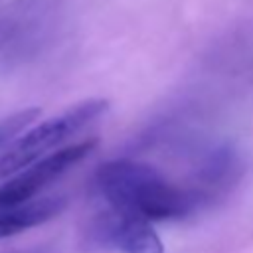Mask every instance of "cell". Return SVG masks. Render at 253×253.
I'll return each instance as SVG.
<instances>
[{"label":"cell","mask_w":253,"mask_h":253,"mask_svg":"<svg viewBox=\"0 0 253 253\" xmlns=\"http://www.w3.org/2000/svg\"><path fill=\"white\" fill-rule=\"evenodd\" d=\"M97 186L111 208L146 221L178 219L196 208V196L170 184L158 170L130 158L99 166Z\"/></svg>","instance_id":"cell-1"},{"label":"cell","mask_w":253,"mask_h":253,"mask_svg":"<svg viewBox=\"0 0 253 253\" xmlns=\"http://www.w3.org/2000/svg\"><path fill=\"white\" fill-rule=\"evenodd\" d=\"M107 111V99H85L30 128L10 146L0 150V182L49 156L51 150L55 152L57 146H61L67 138L77 134L81 128H85L99 117H103Z\"/></svg>","instance_id":"cell-2"},{"label":"cell","mask_w":253,"mask_h":253,"mask_svg":"<svg viewBox=\"0 0 253 253\" xmlns=\"http://www.w3.org/2000/svg\"><path fill=\"white\" fill-rule=\"evenodd\" d=\"M97 146V138H87L69 146H63L49 156L34 162L32 166L24 168L16 176L8 178L0 186V210L16 208L22 204H28L36 200V196L49 186L53 180H57L65 170L87 158Z\"/></svg>","instance_id":"cell-3"},{"label":"cell","mask_w":253,"mask_h":253,"mask_svg":"<svg viewBox=\"0 0 253 253\" xmlns=\"http://www.w3.org/2000/svg\"><path fill=\"white\" fill-rule=\"evenodd\" d=\"M99 245L115 247L121 253H164V245L150 221L119 211L101 215L91 229Z\"/></svg>","instance_id":"cell-4"},{"label":"cell","mask_w":253,"mask_h":253,"mask_svg":"<svg viewBox=\"0 0 253 253\" xmlns=\"http://www.w3.org/2000/svg\"><path fill=\"white\" fill-rule=\"evenodd\" d=\"M67 202L63 196H45L36 198L28 204L0 210V239L22 233L30 227L42 225L57 217L65 210Z\"/></svg>","instance_id":"cell-5"},{"label":"cell","mask_w":253,"mask_h":253,"mask_svg":"<svg viewBox=\"0 0 253 253\" xmlns=\"http://www.w3.org/2000/svg\"><path fill=\"white\" fill-rule=\"evenodd\" d=\"M40 113L42 111L38 107H30V109H22V111L6 117L4 121H0V148L4 150L16 138H20L24 128L40 119Z\"/></svg>","instance_id":"cell-6"}]
</instances>
